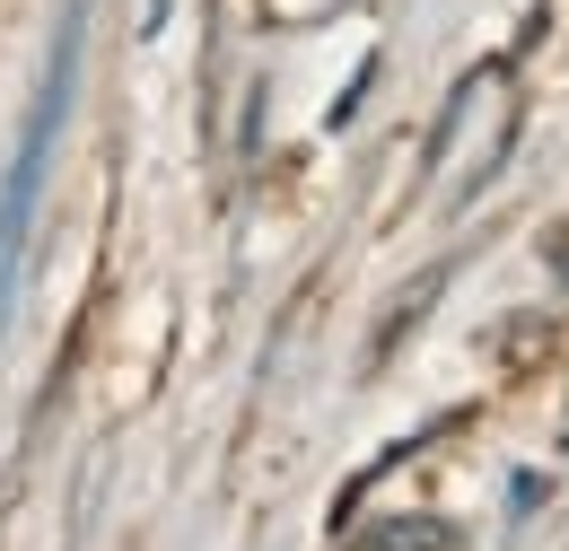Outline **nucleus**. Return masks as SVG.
Returning <instances> with one entry per match:
<instances>
[{
  "label": "nucleus",
  "instance_id": "obj_2",
  "mask_svg": "<svg viewBox=\"0 0 569 551\" xmlns=\"http://www.w3.org/2000/svg\"><path fill=\"white\" fill-rule=\"evenodd\" d=\"M359 551H447V525L438 517H395V534H368Z\"/></svg>",
  "mask_w": 569,
  "mask_h": 551
},
{
  "label": "nucleus",
  "instance_id": "obj_1",
  "mask_svg": "<svg viewBox=\"0 0 569 551\" xmlns=\"http://www.w3.org/2000/svg\"><path fill=\"white\" fill-rule=\"evenodd\" d=\"M71 88H79V0L53 36V62H44V97L27 114V140H18V167L0 184V307H9V280H18V254H27V219H36V193H44V167H53V140L71 123Z\"/></svg>",
  "mask_w": 569,
  "mask_h": 551
}]
</instances>
